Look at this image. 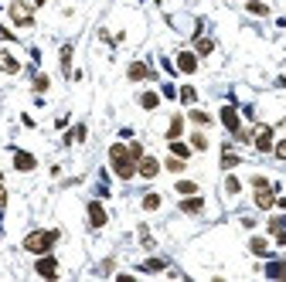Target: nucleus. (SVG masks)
<instances>
[{"instance_id":"nucleus-2","label":"nucleus","mask_w":286,"mask_h":282,"mask_svg":"<svg viewBox=\"0 0 286 282\" xmlns=\"http://www.w3.org/2000/svg\"><path fill=\"white\" fill-rule=\"evenodd\" d=\"M58 241V231H51V228H41V231H31V235L24 238V252H31V255H45V252L55 249Z\"/></svg>"},{"instance_id":"nucleus-7","label":"nucleus","mask_w":286,"mask_h":282,"mask_svg":"<svg viewBox=\"0 0 286 282\" xmlns=\"http://www.w3.org/2000/svg\"><path fill=\"white\" fill-rule=\"evenodd\" d=\"M276 204V197H273V187L266 184V187H256V207H263V211H269Z\"/></svg>"},{"instance_id":"nucleus-19","label":"nucleus","mask_w":286,"mask_h":282,"mask_svg":"<svg viewBox=\"0 0 286 282\" xmlns=\"http://www.w3.org/2000/svg\"><path fill=\"white\" fill-rule=\"evenodd\" d=\"M140 105H143V109H157V105H161V95H157V92H143V95H140Z\"/></svg>"},{"instance_id":"nucleus-22","label":"nucleus","mask_w":286,"mask_h":282,"mask_svg":"<svg viewBox=\"0 0 286 282\" xmlns=\"http://www.w3.org/2000/svg\"><path fill=\"white\" fill-rule=\"evenodd\" d=\"M61 72H65V75H72V45L61 48Z\"/></svg>"},{"instance_id":"nucleus-6","label":"nucleus","mask_w":286,"mask_h":282,"mask_svg":"<svg viewBox=\"0 0 286 282\" xmlns=\"http://www.w3.org/2000/svg\"><path fill=\"white\" fill-rule=\"evenodd\" d=\"M35 269H38V275H45V279H55V275H58V262L45 252V255L38 259V265H35Z\"/></svg>"},{"instance_id":"nucleus-37","label":"nucleus","mask_w":286,"mask_h":282,"mask_svg":"<svg viewBox=\"0 0 286 282\" xmlns=\"http://www.w3.org/2000/svg\"><path fill=\"white\" fill-rule=\"evenodd\" d=\"M266 184H269V181H266L263 173H256V177H252V187H266Z\"/></svg>"},{"instance_id":"nucleus-35","label":"nucleus","mask_w":286,"mask_h":282,"mask_svg":"<svg viewBox=\"0 0 286 282\" xmlns=\"http://www.w3.org/2000/svg\"><path fill=\"white\" fill-rule=\"evenodd\" d=\"M35 89L38 92H48V75H38V79H35Z\"/></svg>"},{"instance_id":"nucleus-31","label":"nucleus","mask_w":286,"mask_h":282,"mask_svg":"<svg viewBox=\"0 0 286 282\" xmlns=\"http://www.w3.org/2000/svg\"><path fill=\"white\" fill-rule=\"evenodd\" d=\"M164 265H167L164 259H150V262H143V269H147V272H161Z\"/></svg>"},{"instance_id":"nucleus-21","label":"nucleus","mask_w":286,"mask_h":282,"mask_svg":"<svg viewBox=\"0 0 286 282\" xmlns=\"http://www.w3.org/2000/svg\"><path fill=\"white\" fill-rule=\"evenodd\" d=\"M249 249H252V255H266V252H269V241H266V238H252Z\"/></svg>"},{"instance_id":"nucleus-9","label":"nucleus","mask_w":286,"mask_h":282,"mask_svg":"<svg viewBox=\"0 0 286 282\" xmlns=\"http://www.w3.org/2000/svg\"><path fill=\"white\" fill-rule=\"evenodd\" d=\"M89 225L92 228H106V211L99 201H89Z\"/></svg>"},{"instance_id":"nucleus-10","label":"nucleus","mask_w":286,"mask_h":282,"mask_svg":"<svg viewBox=\"0 0 286 282\" xmlns=\"http://www.w3.org/2000/svg\"><path fill=\"white\" fill-rule=\"evenodd\" d=\"M221 123H225V129H229V133H239V129H242L239 113H235L232 105H225V109H221Z\"/></svg>"},{"instance_id":"nucleus-25","label":"nucleus","mask_w":286,"mask_h":282,"mask_svg":"<svg viewBox=\"0 0 286 282\" xmlns=\"http://www.w3.org/2000/svg\"><path fill=\"white\" fill-rule=\"evenodd\" d=\"M221 167H225V170H232V167H239V157H235V153H232V150H225V153H221Z\"/></svg>"},{"instance_id":"nucleus-27","label":"nucleus","mask_w":286,"mask_h":282,"mask_svg":"<svg viewBox=\"0 0 286 282\" xmlns=\"http://www.w3.org/2000/svg\"><path fill=\"white\" fill-rule=\"evenodd\" d=\"M191 123H198V126H208V123H211V116H208V113H201V109H195V113H191Z\"/></svg>"},{"instance_id":"nucleus-23","label":"nucleus","mask_w":286,"mask_h":282,"mask_svg":"<svg viewBox=\"0 0 286 282\" xmlns=\"http://www.w3.org/2000/svg\"><path fill=\"white\" fill-rule=\"evenodd\" d=\"M177 95H181V102H187V105H195V102H198V92L191 89V85H184V89L177 92Z\"/></svg>"},{"instance_id":"nucleus-34","label":"nucleus","mask_w":286,"mask_h":282,"mask_svg":"<svg viewBox=\"0 0 286 282\" xmlns=\"http://www.w3.org/2000/svg\"><path fill=\"white\" fill-rule=\"evenodd\" d=\"M273 153L279 160H286V139H279V143H273Z\"/></svg>"},{"instance_id":"nucleus-8","label":"nucleus","mask_w":286,"mask_h":282,"mask_svg":"<svg viewBox=\"0 0 286 282\" xmlns=\"http://www.w3.org/2000/svg\"><path fill=\"white\" fill-rule=\"evenodd\" d=\"M14 167L21 170V173H31V170L38 167V160L31 157V153H24V150H17V153H14Z\"/></svg>"},{"instance_id":"nucleus-13","label":"nucleus","mask_w":286,"mask_h":282,"mask_svg":"<svg viewBox=\"0 0 286 282\" xmlns=\"http://www.w3.org/2000/svg\"><path fill=\"white\" fill-rule=\"evenodd\" d=\"M201 207H205V201H201V197H195V194H191V197H184V201H181V211H184V215H198Z\"/></svg>"},{"instance_id":"nucleus-5","label":"nucleus","mask_w":286,"mask_h":282,"mask_svg":"<svg viewBox=\"0 0 286 282\" xmlns=\"http://www.w3.org/2000/svg\"><path fill=\"white\" fill-rule=\"evenodd\" d=\"M252 143H256L259 153H269V150H273V129H269V126H259L256 136H252Z\"/></svg>"},{"instance_id":"nucleus-26","label":"nucleus","mask_w":286,"mask_h":282,"mask_svg":"<svg viewBox=\"0 0 286 282\" xmlns=\"http://www.w3.org/2000/svg\"><path fill=\"white\" fill-rule=\"evenodd\" d=\"M143 207H147V211H157V207H161V194H147V197H143Z\"/></svg>"},{"instance_id":"nucleus-12","label":"nucleus","mask_w":286,"mask_h":282,"mask_svg":"<svg viewBox=\"0 0 286 282\" xmlns=\"http://www.w3.org/2000/svg\"><path fill=\"white\" fill-rule=\"evenodd\" d=\"M177 68L191 75V72H198V58L191 55V51H181V55H177Z\"/></svg>"},{"instance_id":"nucleus-17","label":"nucleus","mask_w":286,"mask_h":282,"mask_svg":"<svg viewBox=\"0 0 286 282\" xmlns=\"http://www.w3.org/2000/svg\"><path fill=\"white\" fill-rule=\"evenodd\" d=\"M171 153H174V157H181V160H187V157H191V147L181 143V139H171Z\"/></svg>"},{"instance_id":"nucleus-32","label":"nucleus","mask_w":286,"mask_h":282,"mask_svg":"<svg viewBox=\"0 0 286 282\" xmlns=\"http://www.w3.org/2000/svg\"><path fill=\"white\" fill-rule=\"evenodd\" d=\"M225 191H229V194H239V191H242L239 177H229V181H225Z\"/></svg>"},{"instance_id":"nucleus-36","label":"nucleus","mask_w":286,"mask_h":282,"mask_svg":"<svg viewBox=\"0 0 286 282\" xmlns=\"http://www.w3.org/2000/svg\"><path fill=\"white\" fill-rule=\"evenodd\" d=\"M130 153H133V157H137V163H140V157H143V147H140V143H130Z\"/></svg>"},{"instance_id":"nucleus-15","label":"nucleus","mask_w":286,"mask_h":282,"mask_svg":"<svg viewBox=\"0 0 286 282\" xmlns=\"http://www.w3.org/2000/svg\"><path fill=\"white\" fill-rule=\"evenodd\" d=\"M147 75H150V68L143 65V61H133V65H130V79L133 82H143Z\"/></svg>"},{"instance_id":"nucleus-38","label":"nucleus","mask_w":286,"mask_h":282,"mask_svg":"<svg viewBox=\"0 0 286 282\" xmlns=\"http://www.w3.org/2000/svg\"><path fill=\"white\" fill-rule=\"evenodd\" d=\"M7 204V191H4V184H0V207Z\"/></svg>"},{"instance_id":"nucleus-30","label":"nucleus","mask_w":286,"mask_h":282,"mask_svg":"<svg viewBox=\"0 0 286 282\" xmlns=\"http://www.w3.org/2000/svg\"><path fill=\"white\" fill-rule=\"evenodd\" d=\"M82 139H85V126H75L69 133V143H82Z\"/></svg>"},{"instance_id":"nucleus-20","label":"nucleus","mask_w":286,"mask_h":282,"mask_svg":"<svg viewBox=\"0 0 286 282\" xmlns=\"http://www.w3.org/2000/svg\"><path fill=\"white\" fill-rule=\"evenodd\" d=\"M245 11L256 14V17H266V14H269V7H266L263 0H249V4H245Z\"/></svg>"},{"instance_id":"nucleus-3","label":"nucleus","mask_w":286,"mask_h":282,"mask_svg":"<svg viewBox=\"0 0 286 282\" xmlns=\"http://www.w3.org/2000/svg\"><path fill=\"white\" fill-rule=\"evenodd\" d=\"M11 17H14V24H21V27H31V24H35L31 7H27V4H21V0H14V4H11Z\"/></svg>"},{"instance_id":"nucleus-14","label":"nucleus","mask_w":286,"mask_h":282,"mask_svg":"<svg viewBox=\"0 0 286 282\" xmlns=\"http://www.w3.org/2000/svg\"><path fill=\"white\" fill-rule=\"evenodd\" d=\"M269 231L276 235V241L286 245V218H273V221H269Z\"/></svg>"},{"instance_id":"nucleus-11","label":"nucleus","mask_w":286,"mask_h":282,"mask_svg":"<svg viewBox=\"0 0 286 282\" xmlns=\"http://www.w3.org/2000/svg\"><path fill=\"white\" fill-rule=\"evenodd\" d=\"M0 72H4V75H17V72H21V65H17V58H14L11 51L0 55Z\"/></svg>"},{"instance_id":"nucleus-16","label":"nucleus","mask_w":286,"mask_h":282,"mask_svg":"<svg viewBox=\"0 0 286 282\" xmlns=\"http://www.w3.org/2000/svg\"><path fill=\"white\" fill-rule=\"evenodd\" d=\"M266 275H269V279H286V262H269V265H266Z\"/></svg>"},{"instance_id":"nucleus-28","label":"nucleus","mask_w":286,"mask_h":282,"mask_svg":"<svg viewBox=\"0 0 286 282\" xmlns=\"http://www.w3.org/2000/svg\"><path fill=\"white\" fill-rule=\"evenodd\" d=\"M191 147H195V150H208V136L205 133H195V136H191Z\"/></svg>"},{"instance_id":"nucleus-24","label":"nucleus","mask_w":286,"mask_h":282,"mask_svg":"<svg viewBox=\"0 0 286 282\" xmlns=\"http://www.w3.org/2000/svg\"><path fill=\"white\" fill-rule=\"evenodd\" d=\"M215 51V41L211 38H198V55H211Z\"/></svg>"},{"instance_id":"nucleus-29","label":"nucleus","mask_w":286,"mask_h":282,"mask_svg":"<svg viewBox=\"0 0 286 282\" xmlns=\"http://www.w3.org/2000/svg\"><path fill=\"white\" fill-rule=\"evenodd\" d=\"M177 194H198V184H191V181H177Z\"/></svg>"},{"instance_id":"nucleus-4","label":"nucleus","mask_w":286,"mask_h":282,"mask_svg":"<svg viewBox=\"0 0 286 282\" xmlns=\"http://www.w3.org/2000/svg\"><path fill=\"white\" fill-rule=\"evenodd\" d=\"M137 173H140V177H147V181H153V177L161 173V160H157V157H140Z\"/></svg>"},{"instance_id":"nucleus-1","label":"nucleus","mask_w":286,"mask_h":282,"mask_svg":"<svg viewBox=\"0 0 286 282\" xmlns=\"http://www.w3.org/2000/svg\"><path fill=\"white\" fill-rule=\"evenodd\" d=\"M109 163H113V173L119 181H130V177L137 173V157H133L130 147H123V143H113V147H109Z\"/></svg>"},{"instance_id":"nucleus-18","label":"nucleus","mask_w":286,"mask_h":282,"mask_svg":"<svg viewBox=\"0 0 286 282\" xmlns=\"http://www.w3.org/2000/svg\"><path fill=\"white\" fill-rule=\"evenodd\" d=\"M181 133H184V119H181V116H174L171 126H167V139H177Z\"/></svg>"},{"instance_id":"nucleus-33","label":"nucleus","mask_w":286,"mask_h":282,"mask_svg":"<svg viewBox=\"0 0 286 282\" xmlns=\"http://www.w3.org/2000/svg\"><path fill=\"white\" fill-rule=\"evenodd\" d=\"M167 170H174V173H181V170H184V160H181V157H171V160H167Z\"/></svg>"}]
</instances>
